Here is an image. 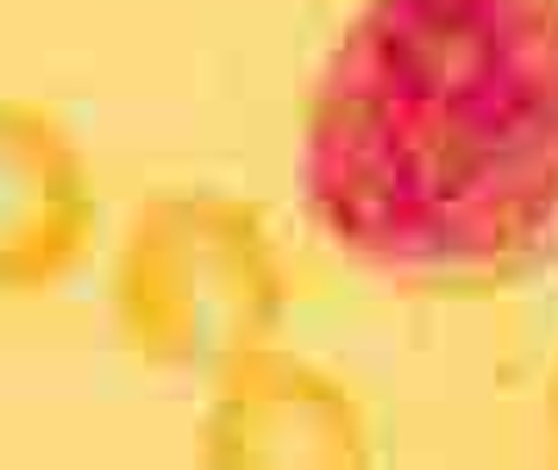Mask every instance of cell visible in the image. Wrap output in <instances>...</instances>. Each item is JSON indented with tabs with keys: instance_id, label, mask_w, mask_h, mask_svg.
<instances>
[{
	"instance_id": "1",
	"label": "cell",
	"mask_w": 558,
	"mask_h": 470,
	"mask_svg": "<svg viewBox=\"0 0 558 470\" xmlns=\"http://www.w3.org/2000/svg\"><path fill=\"white\" fill-rule=\"evenodd\" d=\"M302 201L357 264L496 296L558 264V0H371L307 95Z\"/></svg>"
},
{
	"instance_id": "2",
	"label": "cell",
	"mask_w": 558,
	"mask_h": 470,
	"mask_svg": "<svg viewBox=\"0 0 558 470\" xmlns=\"http://www.w3.org/2000/svg\"><path fill=\"white\" fill-rule=\"evenodd\" d=\"M113 308L126 346L195 371L264 346L282 314V270L257 207L227 195H163L126 232Z\"/></svg>"
},
{
	"instance_id": "3",
	"label": "cell",
	"mask_w": 558,
	"mask_h": 470,
	"mask_svg": "<svg viewBox=\"0 0 558 470\" xmlns=\"http://www.w3.org/2000/svg\"><path fill=\"white\" fill-rule=\"evenodd\" d=\"M95 239V176L32 100H0V296H45Z\"/></svg>"
},
{
	"instance_id": "4",
	"label": "cell",
	"mask_w": 558,
	"mask_h": 470,
	"mask_svg": "<svg viewBox=\"0 0 558 470\" xmlns=\"http://www.w3.org/2000/svg\"><path fill=\"white\" fill-rule=\"evenodd\" d=\"M207 458L214 465H364V414L332 376L252 346L220 364Z\"/></svg>"
},
{
	"instance_id": "5",
	"label": "cell",
	"mask_w": 558,
	"mask_h": 470,
	"mask_svg": "<svg viewBox=\"0 0 558 470\" xmlns=\"http://www.w3.org/2000/svg\"><path fill=\"white\" fill-rule=\"evenodd\" d=\"M553 421H558V383H553Z\"/></svg>"
}]
</instances>
